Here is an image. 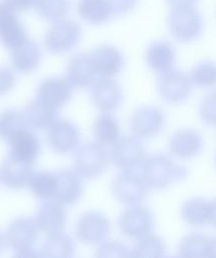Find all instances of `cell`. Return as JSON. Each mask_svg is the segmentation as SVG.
Wrapping results in <instances>:
<instances>
[{"label":"cell","instance_id":"obj_19","mask_svg":"<svg viewBox=\"0 0 216 258\" xmlns=\"http://www.w3.org/2000/svg\"><path fill=\"white\" fill-rule=\"evenodd\" d=\"M199 29V17L197 13L191 9H178L171 18L172 33L180 40L187 41L193 39L198 34Z\"/></svg>","mask_w":216,"mask_h":258},{"label":"cell","instance_id":"obj_15","mask_svg":"<svg viewBox=\"0 0 216 258\" xmlns=\"http://www.w3.org/2000/svg\"><path fill=\"white\" fill-rule=\"evenodd\" d=\"M93 104L103 112L115 110L122 101V91L112 78H100L90 86Z\"/></svg>","mask_w":216,"mask_h":258},{"label":"cell","instance_id":"obj_9","mask_svg":"<svg viewBox=\"0 0 216 258\" xmlns=\"http://www.w3.org/2000/svg\"><path fill=\"white\" fill-rule=\"evenodd\" d=\"M111 159L124 170H131L141 165L144 160V148L142 143L135 137L128 136L118 140L112 149Z\"/></svg>","mask_w":216,"mask_h":258},{"label":"cell","instance_id":"obj_28","mask_svg":"<svg viewBox=\"0 0 216 258\" xmlns=\"http://www.w3.org/2000/svg\"><path fill=\"white\" fill-rule=\"evenodd\" d=\"M80 16L90 23L105 21L111 13L112 6L107 0H81L78 5Z\"/></svg>","mask_w":216,"mask_h":258},{"label":"cell","instance_id":"obj_5","mask_svg":"<svg viewBox=\"0 0 216 258\" xmlns=\"http://www.w3.org/2000/svg\"><path fill=\"white\" fill-rule=\"evenodd\" d=\"M47 139L54 151L68 153L74 151L79 145L80 133L75 124L68 120L59 119L49 126Z\"/></svg>","mask_w":216,"mask_h":258},{"label":"cell","instance_id":"obj_26","mask_svg":"<svg viewBox=\"0 0 216 258\" xmlns=\"http://www.w3.org/2000/svg\"><path fill=\"white\" fill-rule=\"evenodd\" d=\"M28 184L31 191L37 198L43 200H51L54 199L56 194L57 176L56 173L53 172H33Z\"/></svg>","mask_w":216,"mask_h":258},{"label":"cell","instance_id":"obj_35","mask_svg":"<svg viewBox=\"0 0 216 258\" xmlns=\"http://www.w3.org/2000/svg\"><path fill=\"white\" fill-rule=\"evenodd\" d=\"M193 82L201 87H209L216 84V66L210 62L199 63L192 72Z\"/></svg>","mask_w":216,"mask_h":258},{"label":"cell","instance_id":"obj_36","mask_svg":"<svg viewBox=\"0 0 216 258\" xmlns=\"http://www.w3.org/2000/svg\"><path fill=\"white\" fill-rule=\"evenodd\" d=\"M200 112L206 123L216 124V92L205 97L201 104Z\"/></svg>","mask_w":216,"mask_h":258},{"label":"cell","instance_id":"obj_23","mask_svg":"<svg viewBox=\"0 0 216 258\" xmlns=\"http://www.w3.org/2000/svg\"><path fill=\"white\" fill-rule=\"evenodd\" d=\"M74 246L69 236L62 232L48 235L39 250V255L44 257H70L73 254Z\"/></svg>","mask_w":216,"mask_h":258},{"label":"cell","instance_id":"obj_14","mask_svg":"<svg viewBox=\"0 0 216 258\" xmlns=\"http://www.w3.org/2000/svg\"><path fill=\"white\" fill-rule=\"evenodd\" d=\"M89 60L95 75L101 78H112L117 75L124 63L121 52L109 45L95 48L89 54Z\"/></svg>","mask_w":216,"mask_h":258},{"label":"cell","instance_id":"obj_43","mask_svg":"<svg viewBox=\"0 0 216 258\" xmlns=\"http://www.w3.org/2000/svg\"><path fill=\"white\" fill-rule=\"evenodd\" d=\"M5 239H4V236L2 235V233L0 232V252L2 251V249H3V247H4V243H5Z\"/></svg>","mask_w":216,"mask_h":258},{"label":"cell","instance_id":"obj_21","mask_svg":"<svg viewBox=\"0 0 216 258\" xmlns=\"http://www.w3.org/2000/svg\"><path fill=\"white\" fill-rule=\"evenodd\" d=\"M12 51V64L16 71L22 74L33 72L40 61V49L38 45L28 38Z\"/></svg>","mask_w":216,"mask_h":258},{"label":"cell","instance_id":"obj_17","mask_svg":"<svg viewBox=\"0 0 216 258\" xmlns=\"http://www.w3.org/2000/svg\"><path fill=\"white\" fill-rule=\"evenodd\" d=\"M57 188L54 200L61 205L76 203L83 190L80 175L75 170L63 169L56 172Z\"/></svg>","mask_w":216,"mask_h":258},{"label":"cell","instance_id":"obj_37","mask_svg":"<svg viewBox=\"0 0 216 258\" xmlns=\"http://www.w3.org/2000/svg\"><path fill=\"white\" fill-rule=\"evenodd\" d=\"M97 255L101 257L107 256H128L129 252L125 245L117 241H106L97 251Z\"/></svg>","mask_w":216,"mask_h":258},{"label":"cell","instance_id":"obj_11","mask_svg":"<svg viewBox=\"0 0 216 258\" xmlns=\"http://www.w3.org/2000/svg\"><path fill=\"white\" fill-rule=\"evenodd\" d=\"M37 95L39 100L57 110L69 102L72 95V85L67 79H46L38 87Z\"/></svg>","mask_w":216,"mask_h":258},{"label":"cell","instance_id":"obj_31","mask_svg":"<svg viewBox=\"0 0 216 258\" xmlns=\"http://www.w3.org/2000/svg\"><path fill=\"white\" fill-rule=\"evenodd\" d=\"M211 241L201 235H189L185 237L180 246L181 256H210Z\"/></svg>","mask_w":216,"mask_h":258},{"label":"cell","instance_id":"obj_22","mask_svg":"<svg viewBox=\"0 0 216 258\" xmlns=\"http://www.w3.org/2000/svg\"><path fill=\"white\" fill-rule=\"evenodd\" d=\"M55 109L43 103L38 98L30 102L22 112L27 124V127L34 130H42L49 128V126L56 120Z\"/></svg>","mask_w":216,"mask_h":258},{"label":"cell","instance_id":"obj_2","mask_svg":"<svg viewBox=\"0 0 216 258\" xmlns=\"http://www.w3.org/2000/svg\"><path fill=\"white\" fill-rule=\"evenodd\" d=\"M100 143L89 142L78 145L74 150V170L85 178H94L100 175L109 164V154Z\"/></svg>","mask_w":216,"mask_h":258},{"label":"cell","instance_id":"obj_25","mask_svg":"<svg viewBox=\"0 0 216 258\" xmlns=\"http://www.w3.org/2000/svg\"><path fill=\"white\" fill-rule=\"evenodd\" d=\"M93 135L101 145H114L120 135L117 120L107 113L100 115L93 124Z\"/></svg>","mask_w":216,"mask_h":258},{"label":"cell","instance_id":"obj_32","mask_svg":"<svg viewBox=\"0 0 216 258\" xmlns=\"http://www.w3.org/2000/svg\"><path fill=\"white\" fill-rule=\"evenodd\" d=\"M28 128L22 112L7 110L0 114V137L9 139L21 129Z\"/></svg>","mask_w":216,"mask_h":258},{"label":"cell","instance_id":"obj_4","mask_svg":"<svg viewBox=\"0 0 216 258\" xmlns=\"http://www.w3.org/2000/svg\"><path fill=\"white\" fill-rule=\"evenodd\" d=\"M80 37L79 26L72 21L64 20L54 23L45 34V46L53 53H61L72 49Z\"/></svg>","mask_w":216,"mask_h":258},{"label":"cell","instance_id":"obj_16","mask_svg":"<svg viewBox=\"0 0 216 258\" xmlns=\"http://www.w3.org/2000/svg\"><path fill=\"white\" fill-rule=\"evenodd\" d=\"M10 156L32 164L39 153L40 145L37 137L27 128L13 134L9 139Z\"/></svg>","mask_w":216,"mask_h":258},{"label":"cell","instance_id":"obj_6","mask_svg":"<svg viewBox=\"0 0 216 258\" xmlns=\"http://www.w3.org/2000/svg\"><path fill=\"white\" fill-rule=\"evenodd\" d=\"M110 231V223L99 212H87L81 216L75 227L77 239L84 244H98L102 242Z\"/></svg>","mask_w":216,"mask_h":258},{"label":"cell","instance_id":"obj_30","mask_svg":"<svg viewBox=\"0 0 216 258\" xmlns=\"http://www.w3.org/2000/svg\"><path fill=\"white\" fill-rule=\"evenodd\" d=\"M184 219L193 226H201L209 222L210 203L202 199H193L184 204L182 209Z\"/></svg>","mask_w":216,"mask_h":258},{"label":"cell","instance_id":"obj_7","mask_svg":"<svg viewBox=\"0 0 216 258\" xmlns=\"http://www.w3.org/2000/svg\"><path fill=\"white\" fill-rule=\"evenodd\" d=\"M112 191L122 203L135 205L145 199L147 185L141 176L125 170L113 180Z\"/></svg>","mask_w":216,"mask_h":258},{"label":"cell","instance_id":"obj_3","mask_svg":"<svg viewBox=\"0 0 216 258\" xmlns=\"http://www.w3.org/2000/svg\"><path fill=\"white\" fill-rule=\"evenodd\" d=\"M39 228L35 219L21 217L13 220L6 231L5 240L18 256H32L31 246L37 240Z\"/></svg>","mask_w":216,"mask_h":258},{"label":"cell","instance_id":"obj_39","mask_svg":"<svg viewBox=\"0 0 216 258\" xmlns=\"http://www.w3.org/2000/svg\"><path fill=\"white\" fill-rule=\"evenodd\" d=\"M35 0H3V2L13 11H23L28 9Z\"/></svg>","mask_w":216,"mask_h":258},{"label":"cell","instance_id":"obj_13","mask_svg":"<svg viewBox=\"0 0 216 258\" xmlns=\"http://www.w3.org/2000/svg\"><path fill=\"white\" fill-rule=\"evenodd\" d=\"M191 83L186 75L178 71L162 74L158 81V91L163 99L170 103H179L190 93Z\"/></svg>","mask_w":216,"mask_h":258},{"label":"cell","instance_id":"obj_41","mask_svg":"<svg viewBox=\"0 0 216 258\" xmlns=\"http://www.w3.org/2000/svg\"><path fill=\"white\" fill-rule=\"evenodd\" d=\"M209 223L213 224L216 227V201L210 203V215Z\"/></svg>","mask_w":216,"mask_h":258},{"label":"cell","instance_id":"obj_1","mask_svg":"<svg viewBox=\"0 0 216 258\" xmlns=\"http://www.w3.org/2000/svg\"><path fill=\"white\" fill-rule=\"evenodd\" d=\"M141 169V177L147 187L163 188L181 177L183 168L176 165L169 157L163 154H155L144 158Z\"/></svg>","mask_w":216,"mask_h":258},{"label":"cell","instance_id":"obj_12","mask_svg":"<svg viewBox=\"0 0 216 258\" xmlns=\"http://www.w3.org/2000/svg\"><path fill=\"white\" fill-rule=\"evenodd\" d=\"M35 221L39 230L47 235L62 232L66 224V214L63 205L55 200H46L38 207Z\"/></svg>","mask_w":216,"mask_h":258},{"label":"cell","instance_id":"obj_33","mask_svg":"<svg viewBox=\"0 0 216 258\" xmlns=\"http://www.w3.org/2000/svg\"><path fill=\"white\" fill-rule=\"evenodd\" d=\"M165 251V244L163 240L154 235H146L136 244L133 256H145V257H158L162 256Z\"/></svg>","mask_w":216,"mask_h":258},{"label":"cell","instance_id":"obj_24","mask_svg":"<svg viewBox=\"0 0 216 258\" xmlns=\"http://www.w3.org/2000/svg\"><path fill=\"white\" fill-rule=\"evenodd\" d=\"M201 146V138L194 131L181 130L176 132L170 141L171 151L179 157H190L196 154Z\"/></svg>","mask_w":216,"mask_h":258},{"label":"cell","instance_id":"obj_42","mask_svg":"<svg viewBox=\"0 0 216 258\" xmlns=\"http://www.w3.org/2000/svg\"><path fill=\"white\" fill-rule=\"evenodd\" d=\"M210 256H216V239L214 241H211Z\"/></svg>","mask_w":216,"mask_h":258},{"label":"cell","instance_id":"obj_18","mask_svg":"<svg viewBox=\"0 0 216 258\" xmlns=\"http://www.w3.org/2000/svg\"><path fill=\"white\" fill-rule=\"evenodd\" d=\"M33 174L30 163L9 156L0 169L1 181L10 188H21L29 183Z\"/></svg>","mask_w":216,"mask_h":258},{"label":"cell","instance_id":"obj_34","mask_svg":"<svg viewBox=\"0 0 216 258\" xmlns=\"http://www.w3.org/2000/svg\"><path fill=\"white\" fill-rule=\"evenodd\" d=\"M68 0H40L38 2V13L48 20H60L68 11Z\"/></svg>","mask_w":216,"mask_h":258},{"label":"cell","instance_id":"obj_27","mask_svg":"<svg viewBox=\"0 0 216 258\" xmlns=\"http://www.w3.org/2000/svg\"><path fill=\"white\" fill-rule=\"evenodd\" d=\"M147 61L149 66L158 73H166L174 61L172 47L166 42L154 43L148 50Z\"/></svg>","mask_w":216,"mask_h":258},{"label":"cell","instance_id":"obj_40","mask_svg":"<svg viewBox=\"0 0 216 258\" xmlns=\"http://www.w3.org/2000/svg\"><path fill=\"white\" fill-rule=\"evenodd\" d=\"M12 14H14V11L10 9L4 2H0V28Z\"/></svg>","mask_w":216,"mask_h":258},{"label":"cell","instance_id":"obj_10","mask_svg":"<svg viewBox=\"0 0 216 258\" xmlns=\"http://www.w3.org/2000/svg\"><path fill=\"white\" fill-rule=\"evenodd\" d=\"M164 124V114L156 107L145 106L136 110L130 121L133 133L138 137H152L156 135Z\"/></svg>","mask_w":216,"mask_h":258},{"label":"cell","instance_id":"obj_8","mask_svg":"<svg viewBox=\"0 0 216 258\" xmlns=\"http://www.w3.org/2000/svg\"><path fill=\"white\" fill-rule=\"evenodd\" d=\"M121 231L131 238H142L150 234L153 228L152 213L140 206L127 209L119 221Z\"/></svg>","mask_w":216,"mask_h":258},{"label":"cell","instance_id":"obj_20","mask_svg":"<svg viewBox=\"0 0 216 258\" xmlns=\"http://www.w3.org/2000/svg\"><path fill=\"white\" fill-rule=\"evenodd\" d=\"M94 72L89 55L79 53L73 56L67 64L66 79L75 88H86L94 82Z\"/></svg>","mask_w":216,"mask_h":258},{"label":"cell","instance_id":"obj_38","mask_svg":"<svg viewBox=\"0 0 216 258\" xmlns=\"http://www.w3.org/2000/svg\"><path fill=\"white\" fill-rule=\"evenodd\" d=\"M15 83V76L12 70L7 67H0V95L11 90Z\"/></svg>","mask_w":216,"mask_h":258},{"label":"cell","instance_id":"obj_29","mask_svg":"<svg viewBox=\"0 0 216 258\" xmlns=\"http://www.w3.org/2000/svg\"><path fill=\"white\" fill-rule=\"evenodd\" d=\"M26 39L27 37L22 24L17 19L15 14L11 15L0 28L1 43L9 50H13Z\"/></svg>","mask_w":216,"mask_h":258}]
</instances>
